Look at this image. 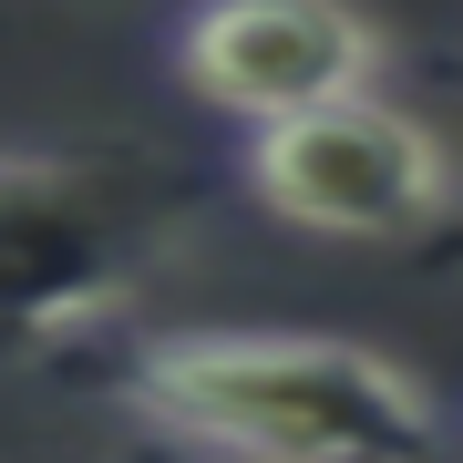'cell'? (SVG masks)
<instances>
[{
  "mask_svg": "<svg viewBox=\"0 0 463 463\" xmlns=\"http://www.w3.org/2000/svg\"><path fill=\"white\" fill-rule=\"evenodd\" d=\"M114 402L196 463H422L432 402L412 371L319 330H165L134 340Z\"/></svg>",
  "mask_w": 463,
  "mask_h": 463,
  "instance_id": "obj_1",
  "label": "cell"
},
{
  "mask_svg": "<svg viewBox=\"0 0 463 463\" xmlns=\"http://www.w3.org/2000/svg\"><path fill=\"white\" fill-rule=\"evenodd\" d=\"M165 227L175 196L124 155H0V361L124 309Z\"/></svg>",
  "mask_w": 463,
  "mask_h": 463,
  "instance_id": "obj_2",
  "label": "cell"
},
{
  "mask_svg": "<svg viewBox=\"0 0 463 463\" xmlns=\"http://www.w3.org/2000/svg\"><path fill=\"white\" fill-rule=\"evenodd\" d=\"M248 185L319 237H432L453 206V155L381 93H330L309 114L248 124Z\"/></svg>",
  "mask_w": 463,
  "mask_h": 463,
  "instance_id": "obj_3",
  "label": "cell"
},
{
  "mask_svg": "<svg viewBox=\"0 0 463 463\" xmlns=\"http://www.w3.org/2000/svg\"><path fill=\"white\" fill-rule=\"evenodd\" d=\"M175 72L216 114L279 124V114H309L330 93H371L381 32L350 0H196L175 32Z\"/></svg>",
  "mask_w": 463,
  "mask_h": 463,
  "instance_id": "obj_4",
  "label": "cell"
},
{
  "mask_svg": "<svg viewBox=\"0 0 463 463\" xmlns=\"http://www.w3.org/2000/svg\"><path fill=\"white\" fill-rule=\"evenodd\" d=\"M453 258H463V237H453Z\"/></svg>",
  "mask_w": 463,
  "mask_h": 463,
  "instance_id": "obj_5",
  "label": "cell"
}]
</instances>
